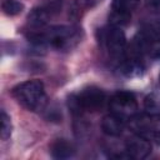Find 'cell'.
I'll use <instances>...</instances> for the list:
<instances>
[{
  "mask_svg": "<svg viewBox=\"0 0 160 160\" xmlns=\"http://www.w3.org/2000/svg\"><path fill=\"white\" fill-rule=\"evenodd\" d=\"M29 40L38 45L44 46L49 45L51 48L64 50L71 48V45L78 41L79 39V30L75 26H68V25H60V26H52L45 31H34L29 34Z\"/></svg>",
  "mask_w": 160,
  "mask_h": 160,
  "instance_id": "cell-1",
  "label": "cell"
},
{
  "mask_svg": "<svg viewBox=\"0 0 160 160\" xmlns=\"http://www.w3.org/2000/svg\"><path fill=\"white\" fill-rule=\"evenodd\" d=\"M11 94L21 106L30 111H40L48 102L44 84L40 80L24 81L16 85Z\"/></svg>",
  "mask_w": 160,
  "mask_h": 160,
  "instance_id": "cell-2",
  "label": "cell"
},
{
  "mask_svg": "<svg viewBox=\"0 0 160 160\" xmlns=\"http://www.w3.org/2000/svg\"><path fill=\"white\" fill-rule=\"evenodd\" d=\"M105 92L96 88V86H89L79 91L78 94L72 95L70 98L69 105L71 109L76 111H98L104 106L105 102Z\"/></svg>",
  "mask_w": 160,
  "mask_h": 160,
  "instance_id": "cell-3",
  "label": "cell"
},
{
  "mask_svg": "<svg viewBox=\"0 0 160 160\" xmlns=\"http://www.w3.org/2000/svg\"><path fill=\"white\" fill-rule=\"evenodd\" d=\"M109 108H110L112 114L121 118L124 121L135 118V115L138 112L136 99L129 91L115 92L109 101Z\"/></svg>",
  "mask_w": 160,
  "mask_h": 160,
  "instance_id": "cell-4",
  "label": "cell"
},
{
  "mask_svg": "<svg viewBox=\"0 0 160 160\" xmlns=\"http://www.w3.org/2000/svg\"><path fill=\"white\" fill-rule=\"evenodd\" d=\"M108 51L114 58H122L126 52V38L120 26L110 25L105 35Z\"/></svg>",
  "mask_w": 160,
  "mask_h": 160,
  "instance_id": "cell-5",
  "label": "cell"
},
{
  "mask_svg": "<svg viewBox=\"0 0 160 160\" xmlns=\"http://www.w3.org/2000/svg\"><path fill=\"white\" fill-rule=\"evenodd\" d=\"M126 152L132 159H145L151 152V144L142 135L131 136L126 141Z\"/></svg>",
  "mask_w": 160,
  "mask_h": 160,
  "instance_id": "cell-6",
  "label": "cell"
},
{
  "mask_svg": "<svg viewBox=\"0 0 160 160\" xmlns=\"http://www.w3.org/2000/svg\"><path fill=\"white\" fill-rule=\"evenodd\" d=\"M101 129L102 132L109 136H120L124 130V120L111 112L102 118Z\"/></svg>",
  "mask_w": 160,
  "mask_h": 160,
  "instance_id": "cell-7",
  "label": "cell"
},
{
  "mask_svg": "<svg viewBox=\"0 0 160 160\" xmlns=\"http://www.w3.org/2000/svg\"><path fill=\"white\" fill-rule=\"evenodd\" d=\"M49 18H50L49 9H45V8H35L28 15V24L32 29L40 30V29H42L48 24Z\"/></svg>",
  "mask_w": 160,
  "mask_h": 160,
  "instance_id": "cell-8",
  "label": "cell"
},
{
  "mask_svg": "<svg viewBox=\"0 0 160 160\" xmlns=\"http://www.w3.org/2000/svg\"><path fill=\"white\" fill-rule=\"evenodd\" d=\"M51 155L55 159H68L74 155V146L65 139H58L51 144Z\"/></svg>",
  "mask_w": 160,
  "mask_h": 160,
  "instance_id": "cell-9",
  "label": "cell"
},
{
  "mask_svg": "<svg viewBox=\"0 0 160 160\" xmlns=\"http://www.w3.org/2000/svg\"><path fill=\"white\" fill-rule=\"evenodd\" d=\"M139 0H112V12L131 15V11L136 8Z\"/></svg>",
  "mask_w": 160,
  "mask_h": 160,
  "instance_id": "cell-10",
  "label": "cell"
},
{
  "mask_svg": "<svg viewBox=\"0 0 160 160\" xmlns=\"http://www.w3.org/2000/svg\"><path fill=\"white\" fill-rule=\"evenodd\" d=\"M22 9H24V5L18 0H5L2 2V11L10 16L18 15L19 12L22 11Z\"/></svg>",
  "mask_w": 160,
  "mask_h": 160,
  "instance_id": "cell-11",
  "label": "cell"
},
{
  "mask_svg": "<svg viewBox=\"0 0 160 160\" xmlns=\"http://www.w3.org/2000/svg\"><path fill=\"white\" fill-rule=\"evenodd\" d=\"M0 120H1L0 136H1L2 140H6V139H9L10 135H11V121H10V116L5 112V110H1Z\"/></svg>",
  "mask_w": 160,
  "mask_h": 160,
  "instance_id": "cell-12",
  "label": "cell"
},
{
  "mask_svg": "<svg viewBox=\"0 0 160 160\" xmlns=\"http://www.w3.org/2000/svg\"><path fill=\"white\" fill-rule=\"evenodd\" d=\"M145 109L151 112V114H158L159 111V102H158V99L154 96V95H149L145 98Z\"/></svg>",
  "mask_w": 160,
  "mask_h": 160,
  "instance_id": "cell-13",
  "label": "cell"
},
{
  "mask_svg": "<svg viewBox=\"0 0 160 160\" xmlns=\"http://www.w3.org/2000/svg\"><path fill=\"white\" fill-rule=\"evenodd\" d=\"M150 135H152L160 142V116L151 118V126H150Z\"/></svg>",
  "mask_w": 160,
  "mask_h": 160,
  "instance_id": "cell-14",
  "label": "cell"
},
{
  "mask_svg": "<svg viewBox=\"0 0 160 160\" xmlns=\"http://www.w3.org/2000/svg\"><path fill=\"white\" fill-rule=\"evenodd\" d=\"M146 6L150 11L160 14V0H146Z\"/></svg>",
  "mask_w": 160,
  "mask_h": 160,
  "instance_id": "cell-15",
  "label": "cell"
}]
</instances>
